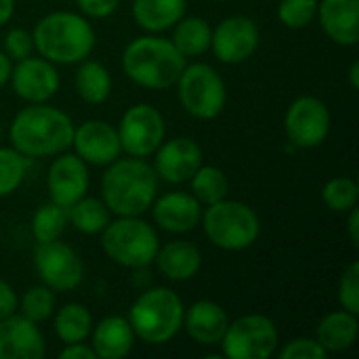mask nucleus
Here are the masks:
<instances>
[{"mask_svg":"<svg viewBox=\"0 0 359 359\" xmlns=\"http://www.w3.org/2000/svg\"><path fill=\"white\" fill-rule=\"evenodd\" d=\"M158 175L156 170L139 160H114L103 175V202L120 217H139L156 200Z\"/></svg>","mask_w":359,"mask_h":359,"instance_id":"1","label":"nucleus"},{"mask_svg":"<svg viewBox=\"0 0 359 359\" xmlns=\"http://www.w3.org/2000/svg\"><path fill=\"white\" fill-rule=\"evenodd\" d=\"M72 120L48 105L21 109L11 124V141L23 156H53L72 145Z\"/></svg>","mask_w":359,"mask_h":359,"instance_id":"2","label":"nucleus"},{"mask_svg":"<svg viewBox=\"0 0 359 359\" xmlns=\"http://www.w3.org/2000/svg\"><path fill=\"white\" fill-rule=\"evenodd\" d=\"M122 67L133 82L160 90L179 80L181 72L185 69V57L170 40L145 36L126 46Z\"/></svg>","mask_w":359,"mask_h":359,"instance_id":"3","label":"nucleus"},{"mask_svg":"<svg viewBox=\"0 0 359 359\" xmlns=\"http://www.w3.org/2000/svg\"><path fill=\"white\" fill-rule=\"evenodd\" d=\"M38 53L55 63L84 61L95 46V32L74 13H50L36 25L32 34Z\"/></svg>","mask_w":359,"mask_h":359,"instance_id":"4","label":"nucleus"},{"mask_svg":"<svg viewBox=\"0 0 359 359\" xmlns=\"http://www.w3.org/2000/svg\"><path fill=\"white\" fill-rule=\"evenodd\" d=\"M183 303L170 288H151L130 307L128 324L141 341L160 345L179 332L183 326Z\"/></svg>","mask_w":359,"mask_h":359,"instance_id":"5","label":"nucleus"},{"mask_svg":"<svg viewBox=\"0 0 359 359\" xmlns=\"http://www.w3.org/2000/svg\"><path fill=\"white\" fill-rule=\"evenodd\" d=\"M261 225L257 212L233 200H221L208 206L204 215V233L208 240L225 250H244L259 238Z\"/></svg>","mask_w":359,"mask_h":359,"instance_id":"6","label":"nucleus"},{"mask_svg":"<svg viewBox=\"0 0 359 359\" xmlns=\"http://www.w3.org/2000/svg\"><path fill=\"white\" fill-rule=\"evenodd\" d=\"M101 244L114 263L130 269L147 267L158 255L156 231L137 217H122L116 223H107Z\"/></svg>","mask_w":359,"mask_h":359,"instance_id":"7","label":"nucleus"},{"mask_svg":"<svg viewBox=\"0 0 359 359\" xmlns=\"http://www.w3.org/2000/svg\"><path fill=\"white\" fill-rule=\"evenodd\" d=\"M179 97L183 107L202 120L217 118L225 105V84L221 76L204 63L185 65L179 76Z\"/></svg>","mask_w":359,"mask_h":359,"instance_id":"8","label":"nucleus"},{"mask_svg":"<svg viewBox=\"0 0 359 359\" xmlns=\"http://www.w3.org/2000/svg\"><path fill=\"white\" fill-rule=\"evenodd\" d=\"M221 345L229 359H267L278 347V330L265 316H244L227 326Z\"/></svg>","mask_w":359,"mask_h":359,"instance_id":"9","label":"nucleus"},{"mask_svg":"<svg viewBox=\"0 0 359 359\" xmlns=\"http://www.w3.org/2000/svg\"><path fill=\"white\" fill-rule=\"evenodd\" d=\"M120 145L126 154L135 158L151 156L164 139V120L160 111L147 103L133 105L120 122L118 128Z\"/></svg>","mask_w":359,"mask_h":359,"instance_id":"10","label":"nucleus"},{"mask_svg":"<svg viewBox=\"0 0 359 359\" xmlns=\"http://www.w3.org/2000/svg\"><path fill=\"white\" fill-rule=\"evenodd\" d=\"M34 265L50 290H74L84 276L80 257L63 242H42L34 250Z\"/></svg>","mask_w":359,"mask_h":359,"instance_id":"11","label":"nucleus"},{"mask_svg":"<svg viewBox=\"0 0 359 359\" xmlns=\"http://www.w3.org/2000/svg\"><path fill=\"white\" fill-rule=\"evenodd\" d=\"M286 135L299 147H318L330 130V111L316 97L297 99L286 111Z\"/></svg>","mask_w":359,"mask_h":359,"instance_id":"12","label":"nucleus"},{"mask_svg":"<svg viewBox=\"0 0 359 359\" xmlns=\"http://www.w3.org/2000/svg\"><path fill=\"white\" fill-rule=\"evenodd\" d=\"M212 50L223 63H242L259 46V29L257 23L248 17H229L219 23L210 38Z\"/></svg>","mask_w":359,"mask_h":359,"instance_id":"13","label":"nucleus"},{"mask_svg":"<svg viewBox=\"0 0 359 359\" xmlns=\"http://www.w3.org/2000/svg\"><path fill=\"white\" fill-rule=\"evenodd\" d=\"M72 143L76 147V156H80L84 162L97 164V166L111 164L122 151L118 130L101 120H88V122L80 124L74 130Z\"/></svg>","mask_w":359,"mask_h":359,"instance_id":"14","label":"nucleus"},{"mask_svg":"<svg viewBox=\"0 0 359 359\" xmlns=\"http://www.w3.org/2000/svg\"><path fill=\"white\" fill-rule=\"evenodd\" d=\"M88 189V170L86 162L80 156L65 154L50 164L48 170V191L50 200L63 208H69Z\"/></svg>","mask_w":359,"mask_h":359,"instance_id":"15","label":"nucleus"},{"mask_svg":"<svg viewBox=\"0 0 359 359\" xmlns=\"http://www.w3.org/2000/svg\"><path fill=\"white\" fill-rule=\"evenodd\" d=\"M11 78L15 93L29 103H42L50 99L59 88V74L46 59H21L11 72Z\"/></svg>","mask_w":359,"mask_h":359,"instance_id":"16","label":"nucleus"},{"mask_svg":"<svg viewBox=\"0 0 359 359\" xmlns=\"http://www.w3.org/2000/svg\"><path fill=\"white\" fill-rule=\"evenodd\" d=\"M44 351V339L36 322L25 316L0 320V359H40Z\"/></svg>","mask_w":359,"mask_h":359,"instance_id":"17","label":"nucleus"},{"mask_svg":"<svg viewBox=\"0 0 359 359\" xmlns=\"http://www.w3.org/2000/svg\"><path fill=\"white\" fill-rule=\"evenodd\" d=\"M156 158V172L168 183H183L194 177V172L202 166V149L191 139H172L164 143Z\"/></svg>","mask_w":359,"mask_h":359,"instance_id":"18","label":"nucleus"},{"mask_svg":"<svg viewBox=\"0 0 359 359\" xmlns=\"http://www.w3.org/2000/svg\"><path fill=\"white\" fill-rule=\"evenodd\" d=\"M324 32L345 46L359 42V0H322L318 4Z\"/></svg>","mask_w":359,"mask_h":359,"instance_id":"19","label":"nucleus"},{"mask_svg":"<svg viewBox=\"0 0 359 359\" xmlns=\"http://www.w3.org/2000/svg\"><path fill=\"white\" fill-rule=\"evenodd\" d=\"M154 219L156 223L170 233H185L191 231L200 219H202V208L196 198L189 194H166L154 204Z\"/></svg>","mask_w":359,"mask_h":359,"instance_id":"20","label":"nucleus"},{"mask_svg":"<svg viewBox=\"0 0 359 359\" xmlns=\"http://www.w3.org/2000/svg\"><path fill=\"white\" fill-rule=\"evenodd\" d=\"M187 334L200 345H217L225 337L229 326L227 313L212 301H198L187 316H183Z\"/></svg>","mask_w":359,"mask_h":359,"instance_id":"21","label":"nucleus"},{"mask_svg":"<svg viewBox=\"0 0 359 359\" xmlns=\"http://www.w3.org/2000/svg\"><path fill=\"white\" fill-rule=\"evenodd\" d=\"M154 261H158V269L164 278L185 282L198 273L202 265V255L191 242H170L158 250Z\"/></svg>","mask_w":359,"mask_h":359,"instance_id":"22","label":"nucleus"},{"mask_svg":"<svg viewBox=\"0 0 359 359\" xmlns=\"http://www.w3.org/2000/svg\"><path fill=\"white\" fill-rule=\"evenodd\" d=\"M135 332L124 318H105L93 332V349L97 358H126L133 349Z\"/></svg>","mask_w":359,"mask_h":359,"instance_id":"23","label":"nucleus"},{"mask_svg":"<svg viewBox=\"0 0 359 359\" xmlns=\"http://www.w3.org/2000/svg\"><path fill=\"white\" fill-rule=\"evenodd\" d=\"M185 13V0H135V21L147 32H162L175 25Z\"/></svg>","mask_w":359,"mask_h":359,"instance_id":"24","label":"nucleus"},{"mask_svg":"<svg viewBox=\"0 0 359 359\" xmlns=\"http://www.w3.org/2000/svg\"><path fill=\"white\" fill-rule=\"evenodd\" d=\"M358 316L349 311H337L322 320L318 326V343L326 351H347L358 339Z\"/></svg>","mask_w":359,"mask_h":359,"instance_id":"25","label":"nucleus"},{"mask_svg":"<svg viewBox=\"0 0 359 359\" xmlns=\"http://www.w3.org/2000/svg\"><path fill=\"white\" fill-rule=\"evenodd\" d=\"M177 29H175V38L170 40L177 50L183 57H196L202 55L208 46H210V38H212V29L210 25L200 19V17H187V19H179L177 21Z\"/></svg>","mask_w":359,"mask_h":359,"instance_id":"26","label":"nucleus"},{"mask_svg":"<svg viewBox=\"0 0 359 359\" xmlns=\"http://www.w3.org/2000/svg\"><path fill=\"white\" fill-rule=\"evenodd\" d=\"M76 90L86 103H103L111 90L107 69L97 61H84L76 72Z\"/></svg>","mask_w":359,"mask_h":359,"instance_id":"27","label":"nucleus"},{"mask_svg":"<svg viewBox=\"0 0 359 359\" xmlns=\"http://www.w3.org/2000/svg\"><path fill=\"white\" fill-rule=\"evenodd\" d=\"M93 318L82 305H65L55 318V332L65 345L84 343L90 334Z\"/></svg>","mask_w":359,"mask_h":359,"instance_id":"28","label":"nucleus"},{"mask_svg":"<svg viewBox=\"0 0 359 359\" xmlns=\"http://www.w3.org/2000/svg\"><path fill=\"white\" fill-rule=\"evenodd\" d=\"M67 219L82 233H99L109 223V210L105 202L95 198H80L67 208Z\"/></svg>","mask_w":359,"mask_h":359,"instance_id":"29","label":"nucleus"},{"mask_svg":"<svg viewBox=\"0 0 359 359\" xmlns=\"http://www.w3.org/2000/svg\"><path fill=\"white\" fill-rule=\"evenodd\" d=\"M229 183L223 175V170L215 166H200L191 177V191L198 202L202 204H215L221 202L227 196Z\"/></svg>","mask_w":359,"mask_h":359,"instance_id":"30","label":"nucleus"},{"mask_svg":"<svg viewBox=\"0 0 359 359\" xmlns=\"http://www.w3.org/2000/svg\"><path fill=\"white\" fill-rule=\"evenodd\" d=\"M65 225H67V208L53 202L36 210L32 221V233L38 244L55 242L65 231Z\"/></svg>","mask_w":359,"mask_h":359,"instance_id":"31","label":"nucleus"},{"mask_svg":"<svg viewBox=\"0 0 359 359\" xmlns=\"http://www.w3.org/2000/svg\"><path fill=\"white\" fill-rule=\"evenodd\" d=\"M358 183L353 179H349V177L332 179L330 183H326V187L322 191V200L334 212H347V210H351L358 204Z\"/></svg>","mask_w":359,"mask_h":359,"instance_id":"32","label":"nucleus"},{"mask_svg":"<svg viewBox=\"0 0 359 359\" xmlns=\"http://www.w3.org/2000/svg\"><path fill=\"white\" fill-rule=\"evenodd\" d=\"M25 168L27 162L21 151L0 149V196H8L21 185Z\"/></svg>","mask_w":359,"mask_h":359,"instance_id":"33","label":"nucleus"},{"mask_svg":"<svg viewBox=\"0 0 359 359\" xmlns=\"http://www.w3.org/2000/svg\"><path fill=\"white\" fill-rule=\"evenodd\" d=\"M55 307V294L46 286H34L25 292L21 301V311L32 322H42L53 313Z\"/></svg>","mask_w":359,"mask_h":359,"instance_id":"34","label":"nucleus"},{"mask_svg":"<svg viewBox=\"0 0 359 359\" xmlns=\"http://www.w3.org/2000/svg\"><path fill=\"white\" fill-rule=\"evenodd\" d=\"M318 13V0H282L278 15L286 27H305Z\"/></svg>","mask_w":359,"mask_h":359,"instance_id":"35","label":"nucleus"},{"mask_svg":"<svg viewBox=\"0 0 359 359\" xmlns=\"http://www.w3.org/2000/svg\"><path fill=\"white\" fill-rule=\"evenodd\" d=\"M339 301L349 313H359V263H351L339 284Z\"/></svg>","mask_w":359,"mask_h":359,"instance_id":"36","label":"nucleus"},{"mask_svg":"<svg viewBox=\"0 0 359 359\" xmlns=\"http://www.w3.org/2000/svg\"><path fill=\"white\" fill-rule=\"evenodd\" d=\"M326 349L318 343V341H311V339H297L292 343H288L280 358L282 359H324L326 358Z\"/></svg>","mask_w":359,"mask_h":359,"instance_id":"37","label":"nucleus"},{"mask_svg":"<svg viewBox=\"0 0 359 359\" xmlns=\"http://www.w3.org/2000/svg\"><path fill=\"white\" fill-rule=\"evenodd\" d=\"M4 48H6V55L21 61L25 57L32 55V48H34V40L32 36L25 32V29H11L4 38Z\"/></svg>","mask_w":359,"mask_h":359,"instance_id":"38","label":"nucleus"},{"mask_svg":"<svg viewBox=\"0 0 359 359\" xmlns=\"http://www.w3.org/2000/svg\"><path fill=\"white\" fill-rule=\"evenodd\" d=\"M78 6L82 8V13L90 15V17H107L118 8L120 0H76Z\"/></svg>","mask_w":359,"mask_h":359,"instance_id":"39","label":"nucleus"},{"mask_svg":"<svg viewBox=\"0 0 359 359\" xmlns=\"http://www.w3.org/2000/svg\"><path fill=\"white\" fill-rule=\"evenodd\" d=\"M15 309H17V294L6 282L0 280V320L13 316Z\"/></svg>","mask_w":359,"mask_h":359,"instance_id":"40","label":"nucleus"},{"mask_svg":"<svg viewBox=\"0 0 359 359\" xmlns=\"http://www.w3.org/2000/svg\"><path fill=\"white\" fill-rule=\"evenodd\" d=\"M97 353L93 347H86L82 343H74V345H67V349L61 353V359H95Z\"/></svg>","mask_w":359,"mask_h":359,"instance_id":"41","label":"nucleus"},{"mask_svg":"<svg viewBox=\"0 0 359 359\" xmlns=\"http://www.w3.org/2000/svg\"><path fill=\"white\" fill-rule=\"evenodd\" d=\"M349 233H351V242L353 246L359 244V212L358 208H351V217H349Z\"/></svg>","mask_w":359,"mask_h":359,"instance_id":"42","label":"nucleus"},{"mask_svg":"<svg viewBox=\"0 0 359 359\" xmlns=\"http://www.w3.org/2000/svg\"><path fill=\"white\" fill-rule=\"evenodd\" d=\"M11 72H13V67H11V61H8L6 53H0V86L11 78Z\"/></svg>","mask_w":359,"mask_h":359,"instance_id":"43","label":"nucleus"},{"mask_svg":"<svg viewBox=\"0 0 359 359\" xmlns=\"http://www.w3.org/2000/svg\"><path fill=\"white\" fill-rule=\"evenodd\" d=\"M13 8H15V0H0V25L11 19Z\"/></svg>","mask_w":359,"mask_h":359,"instance_id":"44","label":"nucleus"},{"mask_svg":"<svg viewBox=\"0 0 359 359\" xmlns=\"http://www.w3.org/2000/svg\"><path fill=\"white\" fill-rule=\"evenodd\" d=\"M358 72H359V63L355 61V63L351 65V72H349V78H351V86H353V88H358V86H359Z\"/></svg>","mask_w":359,"mask_h":359,"instance_id":"45","label":"nucleus"},{"mask_svg":"<svg viewBox=\"0 0 359 359\" xmlns=\"http://www.w3.org/2000/svg\"><path fill=\"white\" fill-rule=\"evenodd\" d=\"M0 135H2V128H0Z\"/></svg>","mask_w":359,"mask_h":359,"instance_id":"46","label":"nucleus"}]
</instances>
